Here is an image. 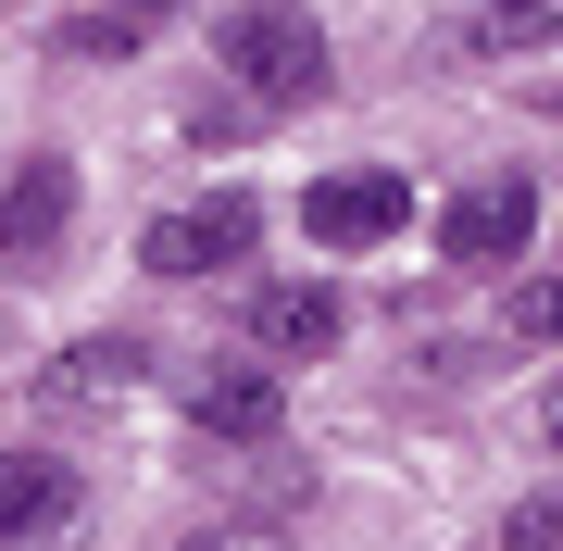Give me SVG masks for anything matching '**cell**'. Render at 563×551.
Segmentation results:
<instances>
[{"mask_svg":"<svg viewBox=\"0 0 563 551\" xmlns=\"http://www.w3.org/2000/svg\"><path fill=\"white\" fill-rule=\"evenodd\" d=\"M451 51L463 63H476V51H551V0H463Z\"/></svg>","mask_w":563,"mask_h":551,"instance_id":"obj_11","label":"cell"},{"mask_svg":"<svg viewBox=\"0 0 563 551\" xmlns=\"http://www.w3.org/2000/svg\"><path fill=\"white\" fill-rule=\"evenodd\" d=\"M225 76H239L263 113H276V101H313V88H325V25L288 13V0H251V13L225 25Z\"/></svg>","mask_w":563,"mask_h":551,"instance_id":"obj_1","label":"cell"},{"mask_svg":"<svg viewBox=\"0 0 563 551\" xmlns=\"http://www.w3.org/2000/svg\"><path fill=\"white\" fill-rule=\"evenodd\" d=\"M63 225H76V164L63 151H25L13 188H0V264H51Z\"/></svg>","mask_w":563,"mask_h":551,"instance_id":"obj_5","label":"cell"},{"mask_svg":"<svg viewBox=\"0 0 563 551\" xmlns=\"http://www.w3.org/2000/svg\"><path fill=\"white\" fill-rule=\"evenodd\" d=\"M526 239H539V188H526V176H476L439 213V251H451V264H526Z\"/></svg>","mask_w":563,"mask_h":551,"instance_id":"obj_4","label":"cell"},{"mask_svg":"<svg viewBox=\"0 0 563 551\" xmlns=\"http://www.w3.org/2000/svg\"><path fill=\"white\" fill-rule=\"evenodd\" d=\"M176 551H288V527H263V514H225V527H188Z\"/></svg>","mask_w":563,"mask_h":551,"instance_id":"obj_13","label":"cell"},{"mask_svg":"<svg viewBox=\"0 0 563 551\" xmlns=\"http://www.w3.org/2000/svg\"><path fill=\"white\" fill-rule=\"evenodd\" d=\"M339 288L325 276H288V288H251V351H276V364H313V351H339Z\"/></svg>","mask_w":563,"mask_h":551,"instance_id":"obj_8","label":"cell"},{"mask_svg":"<svg viewBox=\"0 0 563 551\" xmlns=\"http://www.w3.org/2000/svg\"><path fill=\"white\" fill-rule=\"evenodd\" d=\"M551 451H563V388H551Z\"/></svg>","mask_w":563,"mask_h":551,"instance_id":"obj_15","label":"cell"},{"mask_svg":"<svg viewBox=\"0 0 563 551\" xmlns=\"http://www.w3.org/2000/svg\"><path fill=\"white\" fill-rule=\"evenodd\" d=\"M501 551H563V489H526L501 514Z\"/></svg>","mask_w":563,"mask_h":551,"instance_id":"obj_12","label":"cell"},{"mask_svg":"<svg viewBox=\"0 0 563 551\" xmlns=\"http://www.w3.org/2000/svg\"><path fill=\"white\" fill-rule=\"evenodd\" d=\"M301 225H313V251H376V239H401V225H413V176H401V164H351V176H313Z\"/></svg>","mask_w":563,"mask_h":551,"instance_id":"obj_3","label":"cell"},{"mask_svg":"<svg viewBox=\"0 0 563 551\" xmlns=\"http://www.w3.org/2000/svg\"><path fill=\"white\" fill-rule=\"evenodd\" d=\"M251 239H263V201L251 188H213V201H188V213H151L139 264L151 276H213V264H251Z\"/></svg>","mask_w":563,"mask_h":551,"instance_id":"obj_2","label":"cell"},{"mask_svg":"<svg viewBox=\"0 0 563 551\" xmlns=\"http://www.w3.org/2000/svg\"><path fill=\"white\" fill-rule=\"evenodd\" d=\"M514 339H563V276H526L514 288Z\"/></svg>","mask_w":563,"mask_h":551,"instance_id":"obj_14","label":"cell"},{"mask_svg":"<svg viewBox=\"0 0 563 551\" xmlns=\"http://www.w3.org/2000/svg\"><path fill=\"white\" fill-rule=\"evenodd\" d=\"M38 388H51L63 414H101V401H125V388H139V339H76Z\"/></svg>","mask_w":563,"mask_h":551,"instance_id":"obj_9","label":"cell"},{"mask_svg":"<svg viewBox=\"0 0 563 551\" xmlns=\"http://www.w3.org/2000/svg\"><path fill=\"white\" fill-rule=\"evenodd\" d=\"M539 101H551V113H563V88H539Z\"/></svg>","mask_w":563,"mask_h":551,"instance_id":"obj_16","label":"cell"},{"mask_svg":"<svg viewBox=\"0 0 563 551\" xmlns=\"http://www.w3.org/2000/svg\"><path fill=\"white\" fill-rule=\"evenodd\" d=\"M188 13V0H76V25H63V51H76V63H125V51H139V38H163V25H176Z\"/></svg>","mask_w":563,"mask_h":551,"instance_id":"obj_10","label":"cell"},{"mask_svg":"<svg viewBox=\"0 0 563 551\" xmlns=\"http://www.w3.org/2000/svg\"><path fill=\"white\" fill-rule=\"evenodd\" d=\"M76 464H51V451H0V551H25V539H63L76 527Z\"/></svg>","mask_w":563,"mask_h":551,"instance_id":"obj_7","label":"cell"},{"mask_svg":"<svg viewBox=\"0 0 563 551\" xmlns=\"http://www.w3.org/2000/svg\"><path fill=\"white\" fill-rule=\"evenodd\" d=\"M188 427H201V439H276L288 427V388H276V364H201V376H188Z\"/></svg>","mask_w":563,"mask_h":551,"instance_id":"obj_6","label":"cell"}]
</instances>
